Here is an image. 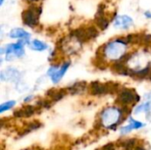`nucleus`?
<instances>
[{"instance_id": "nucleus-1", "label": "nucleus", "mask_w": 151, "mask_h": 150, "mask_svg": "<svg viewBox=\"0 0 151 150\" xmlns=\"http://www.w3.org/2000/svg\"><path fill=\"white\" fill-rule=\"evenodd\" d=\"M127 45V44L121 38L116 39L113 42L106 43L103 47V55L104 57L113 61L120 60L126 53Z\"/></svg>"}, {"instance_id": "nucleus-2", "label": "nucleus", "mask_w": 151, "mask_h": 150, "mask_svg": "<svg viewBox=\"0 0 151 150\" xmlns=\"http://www.w3.org/2000/svg\"><path fill=\"white\" fill-rule=\"evenodd\" d=\"M24 42H27L23 40L18 42L16 43H11L6 45L5 47L1 48V54L5 53V60L6 61H13L15 58L22 57L25 55Z\"/></svg>"}, {"instance_id": "nucleus-3", "label": "nucleus", "mask_w": 151, "mask_h": 150, "mask_svg": "<svg viewBox=\"0 0 151 150\" xmlns=\"http://www.w3.org/2000/svg\"><path fill=\"white\" fill-rule=\"evenodd\" d=\"M42 7L31 5L27 9L22 11L21 18L23 23L30 27H34L39 24V19L42 13Z\"/></svg>"}, {"instance_id": "nucleus-4", "label": "nucleus", "mask_w": 151, "mask_h": 150, "mask_svg": "<svg viewBox=\"0 0 151 150\" xmlns=\"http://www.w3.org/2000/svg\"><path fill=\"white\" fill-rule=\"evenodd\" d=\"M119 85L115 82L109 81L102 83L99 81H93L90 84V92L94 95H103L106 94H113L119 90Z\"/></svg>"}, {"instance_id": "nucleus-5", "label": "nucleus", "mask_w": 151, "mask_h": 150, "mask_svg": "<svg viewBox=\"0 0 151 150\" xmlns=\"http://www.w3.org/2000/svg\"><path fill=\"white\" fill-rule=\"evenodd\" d=\"M121 117L120 110L115 107H110L105 109L101 115V121L104 126L113 128V126H116Z\"/></svg>"}, {"instance_id": "nucleus-6", "label": "nucleus", "mask_w": 151, "mask_h": 150, "mask_svg": "<svg viewBox=\"0 0 151 150\" xmlns=\"http://www.w3.org/2000/svg\"><path fill=\"white\" fill-rule=\"evenodd\" d=\"M97 34H98V31L93 26L86 27H80L72 31L71 33L72 36L77 38L81 42H88L91 39H94L97 36Z\"/></svg>"}, {"instance_id": "nucleus-7", "label": "nucleus", "mask_w": 151, "mask_h": 150, "mask_svg": "<svg viewBox=\"0 0 151 150\" xmlns=\"http://www.w3.org/2000/svg\"><path fill=\"white\" fill-rule=\"evenodd\" d=\"M140 100V96L137 95L134 89L132 88H123L119 96V101L123 105H128L133 103H136Z\"/></svg>"}, {"instance_id": "nucleus-8", "label": "nucleus", "mask_w": 151, "mask_h": 150, "mask_svg": "<svg viewBox=\"0 0 151 150\" xmlns=\"http://www.w3.org/2000/svg\"><path fill=\"white\" fill-rule=\"evenodd\" d=\"M134 24V19L128 15H119L114 19V27L119 29H128Z\"/></svg>"}, {"instance_id": "nucleus-9", "label": "nucleus", "mask_w": 151, "mask_h": 150, "mask_svg": "<svg viewBox=\"0 0 151 150\" xmlns=\"http://www.w3.org/2000/svg\"><path fill=\"white\" fill-rule=\"evenodd\" d=\"M96 23L101 30H105L109 26V20L104 16V5L101 4L98 6L97 12L96 14Z\"/></svg>"}, {"instance_id": "nucleus-10", "label": "nucleus", "mask_w": 151, "mask_h": 150, "mask_svg": "<svg viewBox=\"0 0 151 150\" xmlns=\"http://www.w3.org/2000/svg\"><path fill=\"white\" fill-rule=\"evenodd\" d=\"M0 78L2 81H14L18 80L19 78V72L17 69L12 67H8L4 71L1 72Z\"/></svg>"}, {"instance_id": "nucleus-11", "label": "nucleus", "mask_w": 151, "mask_h": 150, "mask_svg": "<svg viewBox=\"0 0 151 150\" xmlns=\"http://www.w3.org/2000/svg\"><path fill=\"white\" fill-rule=\"evenodd\" d=\"M70 65H71L70 62H65L61 66H59V68L57 70V72L50 77L51 78V81L54 84H58L62 80L64 75L66 73L68 68L70 67Z\"/></svg>"}, {"instance_id": "nucleus-12", "label": "nucleus", "mask_w": 151, "mask_h": 150, "mask_svg": "<svg viewBox=\"0 0 151 150\" xmlns=\"http://www.w3.org/2000/svg\"><path fill=\"white\" fill-rule=\"evenodd\" d=\"M9 36L12 39H19L27 42L30 38V34L22 28H13L9 33Z\"/></svg>"}, {"instance_id": "nucleus-13", "label": "nucleus", "mask_w": 151, "mask_h": 150, "mask_svg": "<svg viewBox=\"0 0 151 150\" xmlns=\"http://www.w3.org/2000/svg\"><path fill=\"white\" fill-rule=\"evenodd\" d=\"M35 107L28 105V106H25L22 109L17 110L16 111H14L13 115L16 118H28L31 117L32 115H34L35 113Z\"/></svg>"}, {"instance_id": "nucleus-14", "label": "nucleus", "mask_w": 151, "mask_h": 150, "mask_svg": "<svg viewBox=\"0 0 151 150\" xmlns=\"http://www.w3.org/2000/svg\"><path fill=\"white\" fill-rule=\"evenodd\" d=\"M47 95L50 97L51 101L53 102H58L61 100L65 95H66V90L65 89H56L52 88L47 92Z\"/></svg>"}, {"instance_id": "nucleus-15", "label": "nucleus", "mask_w": 151, "mask_h": 150, "mask_svg": "<svg viewBox=\"0 0 151 150\" xmlns=\"http://www.w3.org/2000/svg\"><path fill=\"white\" fill-rule=\"evenodd\" d=\"M86 85L87 83L85 81H79L76 82L75 84H73V86H71L70 88H68L69 93L74 95V94H80L81 92H83L86 88Z\"/></svg>"}, {"instance_id": "nucleus-16", "label": "nucleus", "mask_w": 151, "mask_h": 150, "mask_svg": "<svg viewBox=\"0 0 151 150\" xmlns=\"http://www.w3.org/2000/svg\"><path fill=\"white\" fill-rule=\"evenodd\" d=\"M30 48L35 51H43L48 48V45L44 42H42L38 39H35L30 42Z\"/></svg>"}, {"instance_id": "nucleus-17", "label": "nucleus", "mask_w": 151, "mask_h": 150, "mask_svg": "<svg viewBox=\"0 0 151 150\" xmlns=\"http://www.w3.org/2000/svg\"><path fill=\"white\" fill-rule=\"evenodd\" d=\"M15 104H16V102L15 101H8V102H5V103H2L1 106H0V112L3 113L4 111L12 109Z\"/></svg>"}, {"instance_id": "nucleus-18", "label": "nucleus", "mask_w": 151, "mask_h": 150, "mask_svg": "<svg viewBox=\"0 0 151 150\" xmlns=\"http://www.w3.org/2000/svg\"><path fill=\"white\" fill-rule=\"evenodd\" d=\"M40 126H41V123L35 121V122H33V123L29 124V125L27 126V128L24 132H25V133H30L31 131H34V130L38 129Z\"/></svg>"}, {"instance_id": "nucleus-19", "label": "nucleus", "mask_w": 151, "mask_h": 150, "mask_svg": "<svg viewBox=\"0 0 151 150\" xmlns=\"http://www.w3.org/2000/svg\"><path fill=\"white\" fill-rule=\"evenodd\" d=\"M129 122H130L129 125L133 127V129H139V128H142V127H143L145 126L143 123L139 122L137 120H134L133 118H130V121Z\"/></svg>"}, {"instance_id": "nucleus-20", "label": "nucleus", "mask_w": 151, "mask_h": 150, "mask_svg": "<svg viewBox=\"0 0 151 150\" xmlns=\"http://www.w3.org/2000/svg\"><path fill=\"white\" fill-rule=\"evenodd\" d=\"M59 68V66L58 65H51L49 69H48V72H47V75L49 76V77H51L56 72H57V70Z\"/></svg>"}, {"instance_id": "nucleus-21", "label": "nucleus", "mask_w": 151, "mask_h": 150, "mask_svg": "<svg viewBox=\"0 0 151 150\" xmlns=\"http://www.w3.org/2000/svg\"><path fill=\"white\" fill-rule=\"evenodd\" d=\"M132 130H133V127H132L130 125H128V126H124V127H122V128L120 129V133H121V134H127V133L131 132Z\"/></svg>"}, {"instance_id": "nucleus-22", "label": "nucleus", "mask_w": 151, "mask_h": 150, "mask_svg": "<svg viewBox=\"0 0 151 150\" xmlns=\"http://www.w3.org/2000/svg\"><path fill=\"white\" fill-rule=\"evenodd\" d=\"M104 150H114L115 149V145H114V144H112V143H109V144H107V145H105V146H104Z\"/></svg>"}, {"instance_id": "nucleus-23", "label": "nucleus", "mask_w": 151, "mask_h": 150, "mask_svg": "<svg viewBox=\"0 0 151 150\" xmlns=\"http://www.w3.org/2000/svg\"><path fill=\"white\" fill-rule=\"evenodd\" d=\"M144 15H145V17H146V18L151 19V12H150V11H146V12L144 13Z\"/></svg>"}, {"instance_id": "nucleus-24", "label": "nucleus", "mask_w": 151, "mask_h": 150, "mask_svg": "<svg viewBox=\"0 0 151 150\" xmlns=\"http://www.w3.org/2000/svg\"><path fill=\"white\" fill-rule=\"evenodd\" d=\"M33 98V95H29V96H27L26 98H25V102H28V101H31V99Z\"/></svg>"}, {"instance_id": "nucleus-25", "label": "nucleus", "mask_w": 151, "mask_h": 150, "mask_svg": "<svg viewBox=\"0 0 151 150\" xmlns=\"http://www.w3.org/2000/svg\"><path fill=\"white\" fill-rule=\"evenodd\" d=\"M4 0H0V5H3V4H4Z\"/></svg>"}, {"instance_id": "nucleus-26", "label": "nucleus", "mask_w": 151, "mask_h": 150, "mask_svg": "<svg viewBox=\"0 0 151 150\" xmlns=\"http://www.w3.org/2000/svg\"><path fill=\"white\" fill-rule=\"evenodd\" d=\"M27 1H30V2H34V1H36V0H27Z\"/></svg>"}]
</instances>
